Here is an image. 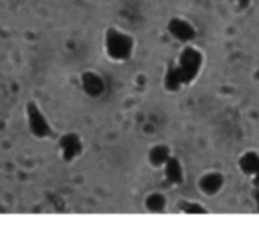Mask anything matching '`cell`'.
Here are the masks:
<instances>
[{
    "label": "cell",
    "instance_id": "cell-1",
    "mask_svg": "<svg viewBox=\"0 0 259 230\" xmlns=\"http://www.w3.org/2000/svg\"><path fill=\"white\" fill-rule=\"evenodd\" d=\"M105 50L113 61H125L134 52V38L117 28H109L105 32Z\"/></svg>",
    "mask_w": 259,
    "mask_h": 230
},
{
    "label": "cell",
    "instance_id": "cell-2",
    "mask_svg": "<svg viewBox=\"0 0 259 230\" xmlns=\"http://www.w3.org/2000/svg\"><path fill=\"white\" fill-rule=\"evenodd\" d=\"M178 71L184 79V85H190L198 73H200V67H202V52L194 46H184V50L180 52V59H178Z\"/></svg>",
    "mask_w": 259,
    "mask_h": 230
},
{
    "label": "cell",
    "instance_id": "cell-3",
    "mask_svg": "<svg viewBox=\"0 0 259 230\" xmlns=\"http://www.w3.org/2000/svg\"><path fill=\"white\" fill-rule=\"evenodd\" d=\"M168 32H170L172 38H176L178 42H190V40H194V36H196L194 26H192L190 22L182 20V18H172V20L168 22Z\"/></svg>",
    "mask_w": 259,
    "mask_h": 230
},
{
    "label": "cell",
    "instance_id": "cell-4",
    "mask_svg": "<svg viewBox=\"0 0 259 230\" xmlns=\"http://www.w3.org/2000/svg\"><path fill=\"white\" fill-rule=\"evenodd\" d=\"M28 125H30V129H32V133L36 135V137H47L49 133H51V127H49V123H47V119L40 115V111L36 109V105H28Z\"/></svg>",
    "mask_w": 259,
    "mask_h": 230
},
{
    "label": "cell",
    "instance_id": "cell-5",
    "mask_svg": "<svg viewBox=\"0 0 259 230\" xmlns=\"http://www.w3.org/2000/svg\"><path fill=\"white\" fill-rule=\"evenodd\" d=\"M223 184H225L223 174H219V171H208V174H204V176L200 178L198 188H200L202 194H206V196H214V194L223 188Z\"/></svg>",
    "mask_w": 259,
    "mask_h": 230
},
{
    "label": "cell",
    "instance_id": "cell-6",
    "mask_svg": "<svg viewBox=\"0 0 259 230\" xmlns=\"http://www.w3.org/2000/svg\"><path fill=\"white\" fill-rule=\"evenodd\" d=\"M81 85H83L85 93H87V95H91V97L101 95V93H103V89H105L103 79H101L97 73H83V77H81Z\"/></svg>",
    "mask_w": 259,
    "mask_h": 230
},
{
    "label": "cell",
    "instance_id": "cell-7",
    "mask_svg": "<svg viewBox=\"0 0 259 230\" xmlns=\"http://www.w3.org/2000/svg\"><path fill=\"white\" fill-rule=\"evenodd\" d=\"M164 87H166L168 91H178V89L184 87V79H182V75H180V71H178V67H176L174 63H170L168 69H166Z\"/></svg>",
    "mask_w": 259,
    "mask_h": 230
},
{
    "label": "cell",
    "instance_id": "cell-8",
    "mask_svg": "<svg viewBox=\"0 0 259 230\" xmlns=\"http://www.w3.org/2000/svg\"><path fill=\"white\" fill-rule=\"evenodd\" d=\"M61 151H63V157L65 159H73L75 155H79L81 151V141L75 133H69L61 139Z\"/></svg>",
    "mask_w": 259,
    "mask_h": 230
},
{
    "label": "cell",
    "instance_id": "cell-9",
    "mask_svg": "<svg viewBox=\"0 0 259 230\" xmlns=\"http://www.w3.org/2000/svg\"><path fill=\"white\" fill-rule=\"evenodd\" d=\"M164 174H166V180L170 182V184H182V180H184V174H182V165H180V161L176 159V157H168V161L164 163Z\"/></svg>",
    "mask_w": 259,
    "mask_h": 230
},
{
    "label": "cell",
    "instance_id": "cell-10",
    "mask_svg": "<svg viewBox=\"0 0 259 230\" xmlns=\"http://www.w3.org/2000/svg\"><path fill=\"white\" fill-rule=\"evenodd\" d=\"M168 157H170V147L164 145V143L154 145V147L150 149V153H148V161H150V165H154V167H164V163L168 161Z\"/></svg>",
    "mask_w": 259,
    "mask_h": 230
},
{
    "label": "cell",
    "instance_id": "cell-11",
    "mask_svg": "<svg viewBox=\"0 0 259 230\" xmlns=\"http://www.w3.org/2000/svg\"><path fill=\"white\" fill-rule=\"evenodd\" d=\"M239 167H241V171L253 176V174L259 169V153H255V151L243 153V155L239 157Z\"/></svg>",
    "mask_w": 259,
    "mask_h": 230
},
{
    "label": "cell",
    "instance_id": "cell-12",
    "mask_svg": "<svg viewBox=\"0 0 259 230\" xmlns=\"http://www.w3.org/2000/svg\"><path fill=\"white\" fill-rule=\"evenodd\" d=\"M164 206H166V198H164L162 194H158V192H154V194H150V196L146 198V208H148L150 212H162Z\"/></svg>",
    "mask_w": 259,
    "mask_h": 230
},
{
    "label": "cell",
    "instance_id": "cell-13",
    "mask_svg": "<svg viewBox=\"0 0 259 230\" xmlns=\"http://www.w3.org/2000/svg\"><path fill=\"white\" fill-rule=\"evenodd\" d=\"M180 208H182V212H188V214H192V212H196V214H206V210H204L200 204H190V202H184Z\"/></svg>",
    "mask_w": 259,
    "mask_h": 230
},
{
    "label": "cell",
    "instance_id": "cell-14",
    "mask_svg": "<svg viewBox=\"0 0 259 230\" xmlns=\"http://www.w3.org/2000/svg\"><path fill=\"white\" fill-rule=\"evenodd\" d=\"M235 2H237V6H239L241 10H243V8H247V6L251 4V0H235Z\"/></svg>",
    "mask_w": 259,
    "mask_h": 230
},
{
    "label": "cell",
    "instance_id": "cell-15",
    "mask_svg": "<svg viewBox=\"0 0 259 230\" xmlns=\"http://www.w3.org/2000/svg\"><path fill=\"white\" fill-rule=\"evenodd\" d=\"M253 186H255V188H259V169L253 174Z\"/></svg>",
    "mask_w": 259,
    "mask_h": 230
},
{
    "label": "cell",
    "instance_id": "cell-16",
    "mask_svg": "<svg viewBox=\"0 0 259 230\" xmlns=\"http://www.w3.org/2000/svg\"><path fill=\"white\" fill-rule=\"evenodd\" d=\"M253 196H255V202H257V208H259V188H255V192H253Z\"/></svg>",
    "mask_w": 259,
    "mask_h": 230
}]
</instances>
